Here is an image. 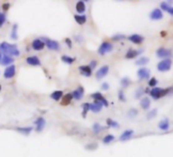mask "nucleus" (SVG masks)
Returning <instances> with one entry per match:
<instances>
[{
	"label": "nucleus",
	"instance_id": "nucleus-41",
	"mask_svg": "<svg viewBox=\"0 0 173 157\" xmlns=\"http://www.w3.org/2000/svg\"><path fill=\"white\" fill-rule=\"evenodd\" d=\"M97 144L96 143H91V144H88V145H86V150H95L97 149Z\"/></svg>",
	"mask_w": 173,
	"mask_h": 157
},
{
	"label": "nucleus",
	"instance_id": "nucleus-27",
	"mask_svg": "<svg viewBox=\"0 0 173 157\" xmlns=\"http://www.w3.org/2000/svg\"><path fill=\"white\" fill-rule=\"evenodd\" d=\"M15 130L18 131V133H20V134L29 135L33 131V127H16Z\"/></svg>",
	"mask_w": 173,
	"mask_h": 157
},
{
	"label": "nucleus",
	"instance_id": "nucleus-37",
	"mask_svg": "<svg viewBox=\"0 0 173 157\" xmlns=\"http://www.w3.org/2000/svg\"><path fill=\"white\" fill-rule=\"evenodd\" d=\"M120 84H121V86L123 87V88H125V87H127V86H129V84H130V80L128 78H121V81H120Z\"/></svg>",
	"mask_w": 173,
	"mask_h": 157
},
{
	"label": "nucleus",
	"instance_id": "nucleus-19",
	"mask_svg": "<svg viewBox=\"0 0 173 157\" xmlns=\"http://www.w3.org/2000/svg\"><path fill=\"white\" fill-rule=\"evenodd\" d=\"M142 52H143V49H141V50H134V49H129V50L126 52L125 58L133 59V58H134V57H137L139 54H141Z\"/></svg>",
	"mask_w": 173,
	"mask_h": 157
},
{
	"label": "nucleus",
	"instance_id": "nucleus-29",
	"mask_svg": "<svg viewBox=\"0 0 173 157\" xmlns=\"http://www.w3.org/2000/svg\"><path fill=\"white\" fill-rule=\"evenodd\" d=\"M18 26L16 24H14L13 26H12V30H11V33H10V38L12 40H16L18 38Z\"/></svg>",
	"mask_w": 173,
	"mask_h": 157
},
{
	"label": "nucleus",
	"instance_id": "nucleus-36",
	"mask_svg": "<svg viewBox=\"0 0 173 157\" xmlns=\"http://www.w3.org/2000/svg\"><path fill=\"white\" fill-rule=\"evenodd\" d=\"M81 107H83V113H81V115H83V117H86V113L90 110V103H84Z\"/></svg>",
	"mask_w": 173,
	"mask_h": 157
},
{
	"label": "nucleus",
	"instance_id": "nucleus-11",
	"mask_svg": "<svg viewBox=\"0 0 173 157\" xmlns=\"http://www.w3.org/2000/svg\"><path fill=\"white\" fill-rule=\"evenodd\" d=\"M92 97H93V99L95 101H98V102L102 103L104 106H108V101L106 100V98L103 96L100 92H96V93L92 94Z\"/></svg>",
	"mask_w": 173,
	"mask_h": 157
},
{
	"label": "nucleus",
	"instance_id": "nucleus-22",
	"mask_svg": "<svg viewBox=\"0 0 173 157\" xmlns=\"http://www.w3.org/2000/svg\"><path fill=\"white\" fill-rule=\"evenodd\" d=\"M76 9L79 14H83L84 12L86 11V4L85 1H77L76 4Z\"/></svg>",
	"mask_w": 173,
	"mask_h": 157
},
{
	"label": "nucleus",
	"instance_id": "nucleus-42",
	"mask_svg": "<svg viewBox=\"0 0 173 157\" xmlns=\"http://www.w3.org/2000/svg\"><path fill=\"white\" fill-rule=\"evenodd\" d=\"M118 98H119V100L122 101V102H124L126 101V99H125V96H124V93H123V91H119L118 92Z\"/></svg>",
	"mask_w": 173,
	"mask_h": 157
},
{
	"label": "nucleus",
	"instance_id": "nucleus-6",
	"mask_svg": "<svg viewBox=\"0 0 173 157\" xmlns=\"http://www.w3.org/2000/svg\"><path fill=\"white\" fill-rule=\"evenodd\" d=\"M14 76H15V65H13V64L8 65L3 73V78H12Z\"/></svg>",
	"mask_w": 173,
	"mask_h": 157
},
{
	"label": "nucleus",
	"instance_id": "nucleus-34",
	"mask_svg": "<svg viewBox=\"0 0 173 157\" xmlns=\"http://www.w3.org/2000/svg\"><path fill=\"white\" fill-rule=\"evenodd\" d=\"M148 62H149V58L144 56V57H141V58H139L137 61H135V64L137 65H145Z\"/></svg>",
	"mask_w": 173,
	"mask_h": 157
},
{
	"label": "nucleus",
	"instance_id": "nucleus-18",
	"mask_svg": "<svg viewBox=\"0 0 173 157\" xmlns=\"http://www.w3.org/2000/svg\"><path fill=\"white\" fill-rule=\"evenodd\" d=\"M133 135H134V131L133 130H126V131H124L120 135V137H119V140H120L121 142L127 141V140H129L131 137H133Z\"/></svg>",
	"mask_w": 173,
	"mask_h": 157
},
{
	"label": "nucleus",
	"instance_id": "nucleus-23",
	"mask_svg": "<svg viewBox=\"0 0 173 157\" xmlns=\"http://www.w3.org/2000/svg\"><path fill=\"white\" fill-rule=\"evenodd\" d=\"M73 19L79 24H84L86 22V16L85 14H76Z\"/></svg>",
	"mask_w": 173,
	"mask_h": 157
},
{
	"label": "nucleus",
	"instance_id": "nucleus-47",
	"mask_svg": "<svg viewBox=\"0 0 173 157\" xmlns=\"http://www.w3.org/2000/svg\"><path fill=\"white\" fill-rule=\"evenodd\" d=\"M101 88H102V90L107 91L109 89V84H108V83H103L102 86H101Z\"/></svg>",
	"mask_w": 173,
	"mask_h": 157
},
{
	"label": "nucleus",
	"instance_id": "nucleus-2",
	"mask_svg": "<svg viewBox=\"0 0 173 157\" xmlns=\"http://www.w3.org/2000/svg\"><path fill=\"white\" fill-rule=\"evenodd\" d=\"M172 89H162V88H154L150 91V95L152 96V98L154 99H159L161 97H164L165 95H167L169 93V91Z\"/></svg>",
	"mask_w": 173,
	"mask_h": 157
},
{
	"label": "nucleus",
	"instance_id": "nucleus-51",
	"mask_svg": "<svg viewBox=\"0 0 173 157\" xmlns=\"http://www.w3.org/2000/svg\"><path fill=\"white\" fill-rule=\"evenodd\" d=\"M0 92H1V85H0Z\"/></svg>",
	"mask_w": 173,
	"mask_h": 157
},
{
	"label": "nucleus",
	"instance_id": "nucleus-14",
	"mask_svg": "<svg viewBox=\"0 0 173 157\" xmlns=\"http://www.w3.org/2000/svg\"><path fill=\"white\" fill-rule=\"evenodd\" d=\"M163 18V12L160 8H155L150 14V19H153V20H159Z\"/></svg>",
	"mask_w": 173,
	"mask_h": 157
},
{
	"label": "nucleus",
	"instance_id": "nucleus-15",
	"mask_svg": "<svg viewBox=\"0 0 173 157\" xmlns=\"http://www.w3.org/2000/svg\"><path fill=\"white\" fill-rule=\"evenodd\" d=\"M138 77L139 80H145L150 78V71L147 68H142L138 71Z\"/></svg>",
	"mask_w": 173,
	"mask_h": 157
},
{
	"label": "nucleus",
	"instance_id": "nucleus-26",
	"mask_svg": "<svg viewBox=\"0 0 173 157\" xmlns=\"http://www.w3.org/2000/svg\"><path fill=\"white\" fill-rule=\"evenodd\" d=\"M159 129L162 130V131H167L169 129V121H168L167 118L163 119L159 122Z\"/></svg>",
	"mask_w": 173,
	"mask_h": 157
},
{
	"label": "nucleus",
	"instance_id": "nucleus-25",
	"mask_svg": "<svg viewBox=\"0 0 173 157\" xmlns=\"http://www.w3.org/2000/svg\"><path fill=\"white\" fill-rule=\"evenodd\" d=\"M50 97L53 99V100L58 101V100H60V99L63 97V92H62V91H54V92L50 95Z\"/></svg>",
	"mask_w": 173,
	"mask_h": 157
},
{
	"label": "nucleus",
	"instance_id": "nucleus-45",
	"mask_svg": "<svg viewBox=\"0 0 173 157\" xmlns=\"http://www.w3.org/2000/svg\"><path fill=\"white\" fill-rule=\"evenodd\" d=\"M158 84V81L156 80L155 78H152L151 80L149 81V86H151V87H154V86H156Z\"/></svg>",
	"mask_w": 173,
	"mask_h": 157
},
{
	"label": "nucleus",
	"instance_id": "nucleus-24",
	"mask_svg": "<svg viewBox=\"0 0 173 157\" xmlns=\"http://www.w3.org/2000/svg\"><path fill=\"white\" fill-rule=\"evenodd\" d=\"M150 105H151V100L148 97L145 98H142L141 100V106L143 109H149L150 108Z\"/></svg>",
	"mask_w": 173,
	"mask_h": 157
},
{
	"label": "nucleus",
	"instance_id": "nucleus-39",
	"mask_svg": "<svg viewBox=\"0 0 173 157\" xmlns=\"http://www.w3.org/2000/svg\"><path fill=\"white\" fill-rule=\"evenodd\" d=\"M6 22V15L5 14H2V12H0V28H1L4 24Z\"/></svg>",
	"mask_w": 173,
	"mask_h": 157
},
{
	"label": "nucleus",
	"instance_id": "nucleus-28",
	"mask_svg": "<svg viewBox=\"0 0 173 157\" xmlns=\"http://www.w3.org/2000/svg\"><path fill=\"white\" fill-rule=\"evenodd\" d=\"M161 8L163 10L167 11L168 14H170L173 15V6H170V4H168V2H162L161 3Z\"/></svg>",
	"mask_w": 173,
	"mask_h": 157
},
{
	"label": "nucleus",
	"instance_id": "nucleus-49",
	"mask_svg": "<svg viewBox=\"0 0 173 157\" xmlns=\"http://www.w3.org/2000/svg\"><path fill=\"white\" fill-rule=\"evenodd\" d=\"M64 41H65V43L67 44V46H68L69 48H71V47H72V41H71V39H69V38H66Z\"/></svg>",
	"mask_w": 173,
	"mask_h": 157
},
{
	"label": "nucleus",
	"instance_id": "nucleus-35",
	"mask_svg": "<svg viewBox=\"0 0 173 157\" xmlns=\"http://www.w3.org/2000/svg\"><path fill=\"white\" fill-rule=\"evenodd\" d=\"M115 140V137L113 135H107L105 136L104 138H103V143L104 144H110L112 141H114Z\"/></svg>",
	"mask_w": 173,
	"mask_h": 157
},
{
	"label": "nucleus",
	"instance_id": "nucleus-16",
	"mask_svg": "<svg viewBox=\"0 0 173 157\" xmlns=\"http://www.w3.org/2000/svg\"><path fill=\"white\" fill-rule=\"evenodd\" d=\"M102 107H103V104L98 101H94L93 103H90V110L95 113L100 112L102 110Z\"/></svg>",
	"mask_w": 173,
	"mask_h": 157
},
{
	"label": "nucleus",
	"instance_id": "nucleus-46",
	"mask_svg": "<svg viewBox=\"0 0 173 157\" xmlns=\"http://www.w3.org/2000/svg\"><path fill=\"white\" fill-rule=\"evenodd\" d=\"M89 67H90V68L93 71V69L97 67V61H96V60H92V61H91V62H90Z\"/></svg>",
	"mask_w": 173,
	"mask_h": 157
},
{
	"label": "nucleus",
	"instance_id": "nucleus-21",
	"mask_svg": "<svg viewBox=\"0 0 173 157\" xmlns=\"http://www.w3.org/2000/svg\"><path fill=\"white\" fill-rule=\"evenodd\" d=\"M14 59H13V57H11V56H8V55H3L2 56V58L1 60H0V64L1 65H11V63L13 62Z\"/></svg>",
	"mask_w": 173,
	"mask_h": 157
},
{
	"label": "nucleus",
	"instance_id": "nucleus-9",
	"mask_svg": "<svg viewBox=\"0 0 173 157\" xmlns=\"http://www.w3.org/2000/svg\"><path fill=\"white\" fill-rule=\"evenodd\" d=\"M35 126H36V131L38 132V133H41V132L44 130L45 126H46V121H45V118L43 116L38 117L35 122Z\"/></svg>",
	"mask_w": 173,
	"mask_h": 157
},
{
	"label": "nucleus",
	"instance_id": "nucleus-7",
	"mask_svg": "<svg viewBox=\"0 0 173 157\" xmlns=\"http://www.w3.org/2000/svg\"><path fill=\"white\" fill-rule=\"evenodd\" d=\"M156 55H157L159 58H170V56L172 55V52L166 48H159L158 50L156 51Z\"/></svg>",
	"mask_w": 173,
	"mask_h": 157
},
{
	"label": "nucleus",
	"instance_id": "nucleus-44",
	"mask_svg": "<svg viewBox=\"0 0 173 157\" xmlns=\"http://www.w3.org/2000/svg\"><path fill=\"white\" fill-rule=\"evenodd\" d=\"M124 38H125V36L122 35V34H116L115 36L112 37L113 40H121V39H124Z\"/></svg>",
	"mask_w": 173,
	"mask_h": 157
},
{
	"label": "nucleus",
	"instance_id": "nucleus-38",
	"mask_svg": "<svg viewBox=\"0 0 173 157\" xmlns=\"http://www.w3.org/2000/svg\"><path fill=\"white\" fill-rule=\"evenodd\" d=\"M139 113V111L135 109V108H131L128 110V112H127V115H128L129 117H134V116H137Z\"/></svg>",
	"mask_w": 173,
	"mask_h": 157
},
{
	"label": "nucleus",
	"instance_id": "nucleus-4",
	"mask_svg": "<svg viewBox=\"0 0 173 157\" xmlns=\"http://www.w3.org/2000/svg\"><path fill=\"white\" fill-rule=\"evenodd\" d=\"M172 65V60L170 58H165L157 64V68L159 72H168L170 71Z\"/></svg>",
	"mask_w": 173,
	"mask_h": 157
},
{
	"label": "nucleus",
	"instance_id": "nucleus-20",
	"mask_svg": "<svg viewBox=\"0 0 173 157\" xmlns=\"http://www.w3.org/2000/svg\"><path fill=\"white\" fill-rule=\"evenodd\" d=\"M128 40L131 41V42L134 43V44H141L144 41V37L139 35V34H133L128 37Z\"/></svg>",
	"mask_w": 173,
	"mask_h": 157
},
{
	"label": "nucleus",
	"instance_id": "nucleus-13",
	"mask_svg": "<svg viewBox=\"0 0 173 157\" xmlns=\"http://www.w3.org/2000/svg\"><path fill=\"white\" fill-rule=\"evenodd\" d=\"M84 94H85V89L81 86H79L77 87V89L75 90L71 93V96H72V98H75L76 100H81V99L83 98Z\"/></svg>",
	"mask_w": 173,
	"mask_h": 157
},
{
	"label": "nucleus",
	"instance_id": "nucleus-10",
	"mask_svg": "<svg viewBox=\"0 0 173 157\" xmlns=\"http://www.w3.org/2000/svg\"><path fill=\"white\" fill-rule=\"evenodd\" d=\"M26 61L29 65H32V67H40L41 65V61L39 59V57L36 56V55H32V56L27 57Z\"/></svg>",
	"mask_w": 173,
	"mask_h": 157
},
{
	"label": "nucleus",
	"instance_id": "nucleus-3",
	"mask_svg": "<svg viewBox=\"0 0 173 157\" xmlns=\"http://www.w3.org/2000/svg\"><path fill=\"white\" fill-rule=\"evenodd\" d=\"M112 50H113V45L110 42L104 41V42L100 45V47L98 48V53L100 55H105V54H107V53L111 52Z\"/></svg>",
	"mask_w": 173,
	"mask_h": 157
},
{
	"label": "nucleus",
	"instance_id": "nucleus-31",
	"mask_svg": "<svg viewBox=\"0 0 173 157\" xmlns=\"http://www.w3.org/2000/svg\"><path fill=\"white\" fill-rule=\"evenodd\" d=\"M71 100H72V96H71V94H66V95H65V96H63V97H62V101H61V105H63V106L68 105L69 103L71 102Z\"/></svg>",
	"mask_w": 173,
	"mask_h": 157
},
{
	"label": "nucleus",
	"instance_id": "nucleus-12",
	"mask_svg": "<svg viewBox=\"0 0 173 157\" xmlns=\"http://www.w3.org/2000/svg\"><path fill=\"white\" fill-rule=\"evenodd\" d=\"M45 47V43L42 39H35L32 42V48L36 51H40Z\"/></svg>",
	"mask_w": 173,
	"mask_h": 157
},
{
	"label": "nucleus",
	"instance_id": "nucleus-5",
	"mask_svg": "<svg viewBox=\"0 0 173 157\" xmlns=\"http://www.w3.org/2000/svg\"><path fill=\"white\" fill-rule=\"evenodd\" d=\"M42 40L44 41L45 46H47V48L50 49V50L58 51L59 49H60V45H59L58 42H57V41L52 40V39H49V38H42Z\"/></svg>",
	"mask_w": 173,
	"mask_h": 157
},
{
	"label": "nucleus",
	"instance_id": "nucleus-50",
	"mask_svg": "<svg viewBox=\"0 0 173 157\" xmlns=\"http://www.w3.org/2000/svg\"><path fill=\"white\" fill-rule=\"evenodd\" d=\"M2 56H3V52H2V50H1V49H0V60H1Z\"/></svg>",
	"mask_w": 173,
	"mask_h": 157
},
{
	"label": "nucleus",
	"instance_id": "nucleus-48",
	"mask_svg": "<svg viewBox=\"0 0 173 157\" xmlns=\"http://www.w3.org/2000/svg\"><path fill=\"white\" fill-rule=\"evenodd\" d=\"M9 7H10V4L9 3H4L3 5H2V9L4 11H7L8 9H9Z\"/></svg>",
	"mask_w": 173,
	"mask_h": 157
},
{
	"label": "nucleus",
	"instance_id": "nucleus-17",
	"mask_svg": "<svg viewBox=\"0 0 173 157\" xmlns=\"http://www.w3.org/2000/svg\"><path fill=\"white\" fill-rule=\"evenodd\" d=\"M80 73H81V76L84 77H91L92 76V69L90 68L89 65H81L79 67Z\"/></svg>",
	"mask_w": 173,
	"mask_h": 157
},
{
	"label": "nucleus",
	"instance_id": "nucleus-8",
	"mask_svg": "<svg viewBox=\"0 0 173 157\" xmlns=\"http://www.w3.org/2000/svg\"><path fill=\"white\" fill-rule=\"evenodd\" d=\"M109 73V67L108 65H103L102 68H99V71L96 73V78L97 80H102L103 78H105Z\"/></svg>",
	"mask_w": 173,
	"mask_h": 157
},
{
	"label": "nucleus",
	"instance_id": "nucleus-30",
	"mask_svg": "<svg viewBox=\"0 0 173 157\" xmlns=\"http://www.w3.org/2000/svg\"><path fill=\"white\" fill-rule=\"evenodd\" d=\"M61 60L66 64H72L76 61V58H73V57L68 56V55H62L61 56Z\"/></svg>",
	"mask_w": 173,
	"mask_h": 157
},
{
	"label": "nucleus",
	"instance_id": "nucleus-40",
	"mask_svg": "<svg viewBox=\"0 0 173 157\" xmlns=\"http://www.w3.org/2000/svg\"><path fill=\"white\" fill-rule=\"evenodd\" d=\"M157 115V109H152L149 113H148V119H151V118H154L156 117Z\"/></svg>",
	"mask_w": 173,
	"mask_h": 157
},
{
	"label": "nucleus",
	"instance_id": "nucleus-32",
	"mask_svg": "<svg viewBox=\"0 0 173 157\" xmlns=\"http://www.w3.org/2000/svg\"><path fill=\"white\" fill-rule=\"evenodd\" d=\"M106 123H107V126H108V127H114V129H118V127H119V123L117 122L113 121V119H111V118H107Z\"/></svg>",
	"mask_w": 173,
	"mask_h": 157
},
{
	"label": "nucleus",
	"instance_id": "nucleus-1",
	"mask_svg": "<svg viewBox=\"0 0 173 157\" xmlns=\"http://www.w3.org/2000/svg\"><path fill=\"white\" fill-rule=\"evenodd\" d=\"M0 49L3 52V55H8V56H19L20 52L18 48L13 44H9L7 42H2L0 43Z\"/></svg>",
	"mask_w": 173,
	"mask_h": 157
},
{
	"label": "nucleus",
	"instance_id": "nucleus-43",
	"mask_svg": "<svg viewBox=\"0 0 173 157\" xmlns=\"http://www.w3.org/2000/svg\"><path fill=\"white\" fill-rule=\"evenodd\" d=\"M143 94H144V89L143 88H139V89L137 90V93H135L134 96H135V98H139Z\"/></svg>",
	"mask_w": 173,
	"mask_h": 157
},
{
	"label": "nucleus",
	"instance_id": "nucleus-33",
	"mask_svg": "<svg viewBox=\"0 0 173 157\" xmlns=\"http://www.w3.org/2000/svg\"><path fill=\"white\" fill-rule=\"evenodd\" d=\"M104 130V127H103L100 123H98V122H95L94 125H93V131H94V133L95 134H99L101 131Z\"/></svg>",
	"mask_w": 173,
	"mask_h": 157
}]
</instances>
